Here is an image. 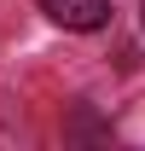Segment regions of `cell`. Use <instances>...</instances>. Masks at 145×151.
I'll return each instance as SVG.
<instances>
[{
  "label": "cell",
  "instance_id": "cell-1",
  "mask_svg": "<svg viewBox=\"0 0 145 151\" xmlns=\"http://www.w3.org/2000/svg\"><path fill=\"white\" fill-rule=\"evenodd\" d=\"M41 12L64 29H105L110 23V6L105 0H41Z\"/></svg>",
  "mask_w": 145,
  "mask_h": 151
}]
</instances>
